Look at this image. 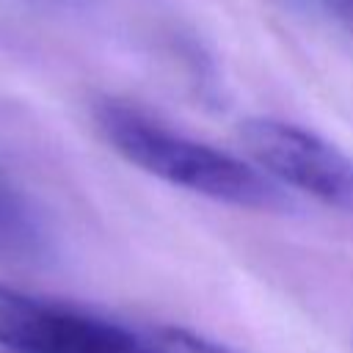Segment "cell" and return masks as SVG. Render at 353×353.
<instances>
[{
	"instance_id": "cell-1",
	"label": "cell",
	"mask_w": 353,
	"mask_h": 353,
	"mask_svg": "<svg viewBox=\"0 0 353 353\" xmlns=\"http://www.w3.org/2000/svg\"><path fill=\"white\" fill-rule=\"evenodd\" d=\"M94 121L99 135L124 160L168 185L245 210L284 207L281 190L259 168L171 130L135 105L102 99L94 108Z\"/></svg>"
},
{
	"instance_id": "cell-2",
	"label": "cell",
	"mask_w": 353,
	"mask_h": 353,
	"mask_svg": "<svg viewBox=\"0 0 353 353\" xmlns=\"http://www.w3.org/2000/svg\"><path fill=\"white\" fill-rule=\"evenodd\" d=\"M240 143L259 171L328 207L353 212V160L317 132L251 116L240 121Z\"/></svg>"
},
{
	"instance_id": "cell-3",
	"label": "cell",
	"mask_w": 353,
	"mask_h": 353,
	"mask_svg": "<svg viewBox=\"0 0 353 353\" xmlns=\"http://www.w3.org/2000/svg\"><path fill=\"white\" fill-rule=\"evenodd\" d=\"M0 347L11 353H141V334L85 309L0 284Z\"/></svg>"
},
{
	"instance_id": "cell-4",
	"label": "cell",
	"mask_w": 353,
	"mask_h": 353,
	"mask_svg": "<svg viewBox=\"0 0 353 353\" xmlns=\"http://www.w3.org/2000/svg\"><path fill=\"white\" fill-rule=\"evenodd\" d=\"M47 248L50 234L39 210L22 193L0 185V259L36 262Z\"/></svg>"
},
{
	"instance_id": "cell-5",
	"label": "cell",
	"mask_w": 353,
	"mask_h": 353,
	"mask_svg": "<svg viewBox=\"0 0 353 353\" xmlns=\"http://www.w3.org/2000/svg\"><path fill=\"white\" fill-rule=\"evenodd\" d=\"M141 353H237V350L190 328L160 325L141 334Z\"/></svg>"
},
{
	"instance_id": "cell-6",
	"label": "cell",
	"mask_w": 353,
	"mask_h": 353,
	"mask_svg": "<svg viewBox=\"0 0 353 353\" xmlns=\"http://www.w3.org/2000/svg\"><path fill=\"white\" fill-rule=\"evenodd\" d=\"M320 3L342 28L353 33V0H320Z\"/></svg>"
}]
</instances>
